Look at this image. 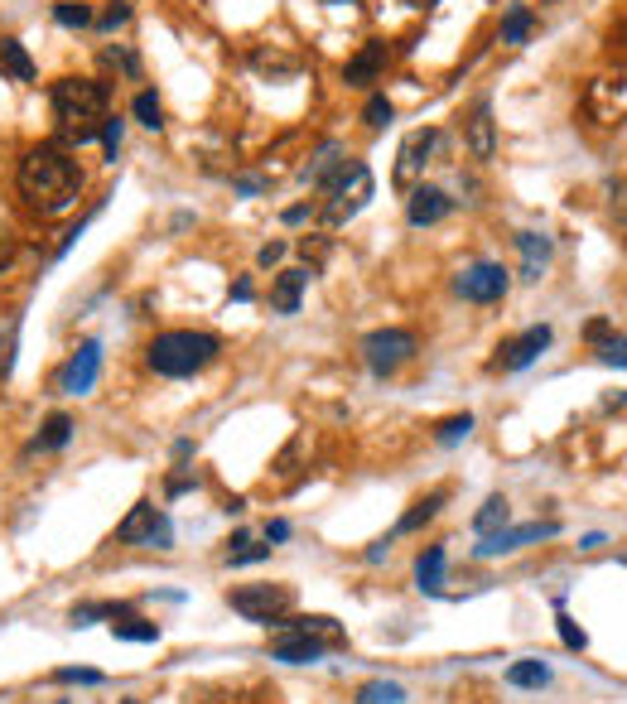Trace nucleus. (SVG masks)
I'll return each instance as SVG.
<instances>
[{
	"label": "nucleus",
	"mask_w": 627,
	"mask_h": 704,
	"mask_svg": "<svg viewBox=\"0 0 627 704\" xmlns=\"http://www.w3.org/2000/svg\"><path fill=\"white\" fill-rule=\"evenodd\" d=\"M15 184H20L29 208H39V213H63V208H73V198H78L82 174L58 145H39V150H29L25 160H20Z\"/></svg>",
	"instance_id": "f257e3e1"
},
{
	"label": "nucleus",
	"mask_w": 627,
	"mask_h": 704,
	"mask_svg": "<svg viewBox=\"0 0 627 704\" xmlns=\"http://www.w3.org/2000/svg\"><path fill=\"white\" fill-rule=\"evenodd\" d=\"M54 111L63 121V136L87 145V140L102 136V121H107V87L97 78H63L54 87Z\"/></svg>",
	"instance_id": "f03ea898"
},
{
	"label": "nucleus",
	"mask_w": 627,
	"mask_h": 704,
	"mask_svg": "<svg viewBox=\"0 0 627 704\" xmlns=\"http://www.w3.org/2000/svg\"><path fill=\"white\" fill-rule=\"evenodd\" d=\"M218 338L213 333H193V328H174V333H160L150 348H145V362H150V372H160V377H193V372H203L213 357H218Z\"/></svg>",
	"instance_id": "7ed1b4c3"
},
{
	"label": "nucleus",
	"mask_w": 627,
	"mask_h": 704,
	"mask_svg": "<svg viewBox=\"0 0 627 704\" xmlns=\"http://www.w3.org/2000/svg\"><path fill=\"white\" fill-rule=\"evenodd\" d=\"M372 193H377V179H372V169L362 160H348L333 179L324 184V222L333 227H343V222H353L367 203H372Z\"/></svg>",
	"instance_id": "20e7f679"
},
{
	"label": "nucleus",
	"mask_w": 627,
	"mask_h": 704,
	"mask_svg": "<svg viewBox=\"0 0 627 704\" xmlns=\"http://www.w3.org/2000/svg\"><path fill=\"white\" fill-rule=\"evenodd\" d=\"M410 357H415V333H406V328H377V333L362 338V362H367L372 377L401 372Z\"/></svg>",
	"instance_id": "39448f33"
},
{
	"label": "nucleus",
	"mask_w": 627,
	"mask_h": 704,
	"mask_svg": "<svg viewBox=\"0 0 627 704\" xmlns=\"http://www.w3.org/2000/svg\"><path fill=\"white\" fill-rule=\"evenodd\" d=\"M227 603H232L242 618H251V623L271 627L275 618H285V613H290L295 589H290V584H242V589H232V594H227Z\"/></svg>",
	"instance_id": "423d86ee"
},
{
	"label": "nucleus",
	"mask_w": 627,
	"mask_h": 704,
	"mask_svg": "<svg viewBox=\"0 0 627 704\" xmlns=\"http://www.w3.org/2000/svg\"><path fill=\"white\" fill-rule=\"evenodd\" d=\"M116 541H121V545H155V550H169V545H174V521H169L155 502H136L131 516L116 526Z\"/></svg>",
	"instance_id": "0eeeda50"
},
{
	"label": "nucleus",
	"mask_w": 627,
	"mask_h": 704,
	"mask_svg": "<svg viewBox=\"0 0 627 704\" xmlns=\"http://www.w3.org/2000/svg\"><path fill=\"white\" fill-rule=\"evenodd\" d=\"M454 290L473 304H497V299L512 290V275L507 266H497V261H478V266H468L459 280H454Z\"/></svg>",
	"instance_id": "6e6552de"
},
{
	"label": "nucleus",
	"mask_w": 627,
	"mask_h": 704,
	"mask_svg": "<svg viewBox=\"0 0 627 704\" xmlns=\"http://www.w3.org/2000/svg\"><path fill=\"white\" fill-rule=\"evenodd\" d=\"M550 536H560V521H526V526H502V531H492L483 536V545H473V555L478 560H492V555H507V550H521V545H536V541H550Z\"/></svg>",
	"instance_id": "1a4fd4ad"
},
{
	"label": "nucleus",
	"mask_w": 627,
	"mask_h": 704,
	"mask_svg": "<svg viewBox=\"0 0 627 704\" xmlns=\"http://www.w3.org/2000/svg\"><path fill=\"white\" fill-rule=\"evenodd\" d=\"M97 377H102V343L87 338V343L68 357V367L58 372V391H63V396H87V391L97 386Z\"/></svg>",
	"instance_id": "9d476101"
},
{
	"label": "nucleus",
	"mask_w": 627,
	"mask_h": 704,
	"mask_svg": "<svg viewBox=\"0 0 627 704\" xmlns=\"http://www.w3.org/2000/svg\"><path fill=\"white\" fill-rule=\"evenodd\" d=\"M550 338H555V333H550L546 324L526 328L521 338H512V343H502V348H497L492 367H497V372H526V367H531V362H536V357L550 348Z\"/></svg>",
	"instance_id": "9b49d317"
},
{
	"label": "nucleus",
	"mask_w": 627,
	"mask_h": 704,
	"mask_svg": "<svg viewBox=\"0 0 627 704\" xmlns=\"http://www.w3.org/2000/svg\"><path fill=\"white\" fill-rule=\"evenodd\" d=\"M435 145H439V131H410V136L401 140V155H396V189H406V193L415 189V179L425 174Z\"/></svg>",
	"instance_id": "f8f14e48"
},
{
	"label": "nucleus",
	"mask_w": 627,
	"mask_h": 704,
	"mask_svg": "<svg viewBox=\"0 0 627 704\" xmlns=\"http://www.w3.org/2000/svg\"><path fill=\"white\" fill-rule=\"evenodd\" d=\"M454 208V198L444 189H430V184H420V189H410V203H406V222L410 227H435L444 222Z\"/></svg>",
	"instance_id": "ddd939ff"
},
{
	"label": "nucleus",
	"mask_w": 627,
	"mask_h": 704,
	"mask_svg": "<svg viewBox=\"0 0 627 704\" xmlns=\"http://www.w3.org/2000/svg\"><path fill=\"white\" fill-rule=\"evenodd\" d=\"M328 651L324 637H304V632H280L271 642V661H285V666H309Z\"/></svg>",
	"instance_id": "4468645a"
},
{
	"label": "nucleus",
	"mask_w": 627,
	"mask_h": 704,
	"mask_svg": "<svg viewBox=\"0 0 627 704\" xmlns=\"http://www.w3.org/2000/svg\"><path fill=\"white\" fill-rule=\"evenodd\" d=\"M386 63H391V49H386V44H362V54L343 68V78H348V87H372V82L386 73Z\"/></svg>",
	"instance_id": "2eb2a0df"
},
{
	"label": "nucleus",
	"mask_w": 627,
	"mask_h": 704,
	"mask_svg": "<svg viewBox=\"0 0 627 704\" xmlns=\"http://www.w3.org/2000/svg\"><path fill=\"white\" fill-rule=\"evenodd\" d=\"M309 275H314V271H304V266L275 275V285H271V309H275V314H300V299H304Z\"/></svg>",
	"instance_id": "dca6fc26"
},
{
	"label": "nucleus",
	"mask_w": 627,
	"mask_h": 704,
	"mask_svg": "<svg viewBox=\"0 0 627 704\" xmlns=\"http://www.w3.org/2000/svg\"><path fill=\"white\" fill-rule=\"evenodd\" d=\"M444 565H449L444 545H425L420 560H415V589H420V594H439V589H444Z\"/></svg>",
	"instance_id": "f3484780"
},
{
	"label": "nucleus",
	"mask_w": 627,
	"mask_h": 704,
	"mask_svg": "<svg viewBox=\"0 0 627 704\" xmlns=\"http://www.w3.org/2000/svg\"><path fill=\"white\" fill-rule=\"evenodd\" d=\"M517 246H521V280H541V271L550 261V242L541 232H521Z\"/></svg>",
	"instance_id": "a211bd4d"
},
{
	"label": "nucleus",
	"mask_w": 627,
	"mask_h": 704,
	"mask_svg": "<svg viewBox=\"0 0 627 704\" xmlns=\"http://www.w3.org/2000/svg\"><path fill=\"white\" fill-rule=\"evenodd\" d=\"M444 502H449V492H444V488L430 492V497H420V502H415V507H410V512L401 516V521H396V536H410V531L430 526V521L439 516V507H444Z\"/></svg>",
	"instance_id": "6ab92c4d"
},
{
	"label": "nucleus",
	"mask_w": 627,
	"mask_h": 704,
	"mask_svg": "<svg viewBox=\"0 0 627 704\" xmlns=\"http://www.w3.org/2000/svg\"><path fill=\"white\" fill-rule=\"evenodd\" d=\"M126 613H136L131 603H78L73 613H68V623L73 627H92V623H116V618H126Z\"/></svg>",
	"instance_id": "aec40b11"
},
{
	"label": "nucleus",
	"mask_w": 627,
	"mask_h": 704,
	"mask_svg": "<svg viewBox=\"0 0 627 704\" xmlns=\"http://www.w3.org/2000/svg\"><path fill=\"white\" fill-rule=\"evenodd\" d=\"M468 150L478 160H492V107L488 102H478L473 116H468Z\"/></svg>",
	"instance_id": "412c9836"
},
{
	"label": "nucleus",
	"mask_w": 627,
	"mask_h": 704,
	"mask_svg": "<svg viewBox=\"0 0 627 704\" xmlns=\"http://www.w3.org/2000/svg\"><path fill=\"white\" fill-rule=\"evenodd\" d=\"M271 550H275V545H256L251 531H237V536L227 541V555H222V560H227L232 569H237V565H261V560H271Z\"/></svg>",
	"instance_id": "4be33fe9"
},
{
	"label": "nucleus",
	"mask_w": 627,
	"mask_h": 704,
	"mask_svg": "<svg viewBox=\"0 0 627 704\" xmlns=\"http://www.w3.org/2000/svg\"><path fill=\"white\" fill-rule=\"evenodd\" d=\"M507 521H512V502H507L502 492H492L488 502L473 512V531H478V536H492V531H502Z\"/></svg>",
	"instance_id": "5701e85b"
},
{
	"label": "nucleus",
	"mask_w": 627,
	"mask_h": 704,
	"mask_svg": "<svg viewBox=\"0 0 627 704\" xmlns=\"http://www.w3.org/2000/svg\"><path fill=\"white\" fill-rule=\"evenodd\" d=\"M0 73H10L15 82H34V58L20 39H0Z\"/></svg>",
	"instance_id": "b1692460"
},
{
	"label": "nucleus",
	"mask_w": 627,
	"mask_h": 704,
	"mask_svg": "<svg viewBox=\"0 0 627 704\" xmlns=\"http://www.w3.org/2000/svg\"><path fill=\"white\" fill-rule=\"evenodd\" d=\"M507 685H517V690H541V685H550V666L536 661V656L512 661V666H507Z\"/></svg>",
	"instance_id": "393cba45"
},
{
	"label": "nucleus",
	"mask_w": 627,
	"mask_h": 704,
	"mask_svg": "<svg viewBox=\"0 0 627 704\" xmlns=\"http://www.w3.org/2000/svg\"><path fill=\"white\" fill-rule=\"evenodd\" d=\"M343 164H348V155H343V145H324V150L314 155V164L304 169V179H309L314 189H324V184H328V179H333V174H338V169H343Z\"/></svg>",
	"instance_id": "a878e982"
},
{
	"label": "nucleus",
	"mask_w": 627,
	"mask_h": 704,
	"mask_svg": "<svg viewBox=\"0 0 627 704\" xmlns=\"http://www.w3.org/2000/svg\"><path fill=\"white\" fill-rule=\"evenodd\" d=\"M73 439V420L63 415V410H54L49 420H44V430L34 434V449H44V454H54V449H63Z\"/></svg>",
	"instance_id": "bb28decb"
},
{
	"label": "nucleus",
	"mask_w": 627,
	"mask_h": 704,
	"mask_svg": "<svg viewBox=\"0 0 627 704\" xmlns=\"http://www.w3.org/2000/svg\"><path fill=\"white\" fill-rule=\"evenodd\" d=\"M531 29H536V15H531L526 5H512L507 20H502V44H526Z\"/></svg>",
	"instance_id": "cd10ccee"
},
{
	"label": "nucleus",
	"mask_w": 627,
	"mask_h": 704,
	"mask_svg": "<svg viewBox=\"0 0 627 704\" xmlns=\"http://www.w3.org/2000/svg\"><path fill=\"white\" fill-rule=\"evenodd\" d=\"M111 632L121 637V642H160V623H145L136 613H126V618H116Z\"/></svg>",
	"instance_id": "c85d7f7f"
},
{
	"label": "nucleus",
	"mask_w": 627,
	"mask_h": 704,
	"mask_svg": "<svg viewBox=\"0 0 627 704\" xmlns=\"http://www.w3.org/2000/svg\"><path fill=\"white\" fill-rule=\"evenodd\" d=\"M357 704H406V690L396 680H367L357 690Z\"/></svg>",
	"instance_id": "c756f323"
},
{
	"label": "nucleus",
	"mask_w": 627,
	"mask_h": 704,
	"mask_svg": "<svg viewBox=\"0 0 627 704\" xmlns=\"http://www.w3.org/2000/svg\"><path fill=\"white\" fill-rule=\"evenodd\" d=\"M54 20H58L63 29H87V25H97L92 5H82V0H63V5H54Z\"/></svg>",
	"instance_id": "7c9ffc66"
},
{
	"label": "nucleus",
	"mask_w": 627,
	"mask_h": 704,
	"mask_svg": "<svg viewBox=\"0 0 627 704\" xmlns=\"http://www.w3.org/2000/svg\"><path fill=\"white\" fill-rule=\"evenodd\" d=\"M131 111H136V121L145 131H160L164 126V111H160V97H155V92H140L136 102H131Z\"/></svg>",
	"instance_id": "2f4dec72"
},
{
	"label": "nucleus",
	"mask_w": 627,
	"mask_h": 704,
	"mask_svg": "<svg viewBox=\"0 0 627 704\" xmlns=\"http://www.w3.org/2000/svg\"><path fill=\"white\" fill-rule=\"evenodd\" d=\"M468 430H473V415L464 410V415H449V420L435 430V439L439 444H459V439H468Z\"/></svg>",
	"instance_id": "473e14b6"
},
{
	"label": "nucleus",
	"mask_w": 627,
	"mask_h": 704,
	"mask_svg": "<svg viewBox=\"0 0 627 704\" xmlns=\"http://www.w3.org/2000/svg\"><path fill=\"white\" fill-rule=\"evenodd\" d=\"M555 613H560V618H555V627H560V642H565L570 651H584V647H589V632L574 623V618H565V608H555Z\"/></svg>",
	"instance_id": "72a5a7b5"
},
{
	"label": "nucleus",
	"mask_w": 627,
	"mask_h": 704,
	"mask_svg": "<svg viewBox=\"0 0 627 704\" xmlns=\"http://www.w3.org/2000/svg\"><path fill=\"white\" fill-rule=\"evenodd\" d=\"M362 121H367L372 131H382L386 121H391V102H386L382 92H377V97H367V107H362Z\"/></svg>",
	"instance_id": "f704fd0d"
},
{
	"label": "nucleus",
	"mask_w": 627,
	"mask_h": 704,
	"mask_svg": "<svg viewBox=\"0 0 627 704\" xmlns=\"http://www.w3.org/2000/svg\"><path fill=\"white\" fill-rule=\"evenodd\" d=\"M58 685H102V671H87V666H63L54 671Z\"/></svg>",
	"instance_id": "c9c22d12"
},
{
	"label": "nucleus",
	"mask_w": 627,
	"mask_h": 704,
	"mask_svg": "<svg viewBox=\"0 0 627 704\" xmlns=\"http://www.w3.org/2000/svg\"><path fill=\"white\" fill-rule=\"evenodd\" d=\"M599 362H608V367H627V338H608V343H599Z\"/></svg>",
	"instance_id": "e433bc0d"
},
{
	"label": "nucleus",
	"mask_w": 627,
	"mask_h": 704,
	"mask_svg": "<svg viewBox=\"0 0 627 704\" xmlns=\"http://www.w3.org/2000/svg\"><path fill=\"white\" fill-rule=\"evenodd\" d=\"M126 20H131V5H126V0H116V5H111V10H102V15H97V29H121L126 25Z\"/></svg>",
	"instance_id": "4c0bfd02"
},
{
	"label": "nucleus",
	"mask_w": 627,
	"mask_h": 704,
	"mask_svg": "<svg viewBox=\"0 0 627 704\" xmlns=\"http://www.w3.org/2000/svg\"><path fill=\"white\" fill-rule=\"evenodd\" d=\"M102 150H107V160H116V150H121V121L116 116L102 121Z\"/></svg>",
	"instance_id": "58836bf2"
},
{
	"label": "nucleus",
	"mask_w": 627,
	"mask_h": 704,
	"mask_svg": "<svg viewBox=\"0 0 627 704\" xmlns=\"http://www.w3.org/2000/svg\"><path fill=\"white\" fill-rule=\"evenodd\" d=\"M280 261H285V242H266L261 251H256V266H266V271L280 266Z\"/></svg>",
	"instance_id": "ea45409f"
},
{
	"label": "nucleus",
	"mask_w": 627,
	"mask_h": 704,
	"mask_svg": "<svg viewBox=\"0 0 627 704\" xmlns=\"http://www.w3.org/2000/svg\"><path fill=\"white\" fill-rule=\"evenodd\" d=\"M193 488H198V478H193V473H174V478L164 483V492H169V497H184V492H193Z\"/></svg>",
	"instance_id": "a19ab883"
},
{
	"label": "nucleus",
	"mask_w": 627,
	"mask_h": 704,
	"mask_svg": "<svg viewBox=\"0 0 627 704\" xmlns=\"http://www.w3.org/2000/svg\"><path fill=\"white\" fill-rule=\"evenodd\" d=\"M300 256H304V261H314V266H319V261H324V256H328V242H319V237H304V242H300Z\"/></svg>",
	"instance_id": "79ce46f5"
},
{
	"label": "nucleus",
	"mask_w": 627,
	"mask_h": 704,
	"mask_svg": "<svg viewBox=\"0 0 627 704\" xmlns=\"http://www.w3.org/2000/svg\"><path fill=\"white\" fill-rule=\"evenodd\" d=\"M280 541H290V521H266V545H280Z\"/></svg>",
	"instance_id": "37998d69"
},
{
	"label": "nucleus",
	"mask_w": 627,
	"mask_h": 704,
	"mask_svg": "<svg viewBox=\"0 0 627 704\" xmlns=\"http://www.w3.org/2000/svg\"><path fill=\"white\" fill-rule=\"evenodd\" d=\"M111 63H121V73H131V78H136L140 73V63H136V54H126V49H111Z\"/></svg>",
	"instance_id": "c03bdc74"
},
{
	"label": "nucleus",
	"mask_w": 627,
	"mask_h": 704,
	"mask_svg": "<svg viewBox=\"0 0 627 704\" xmlns=\"http://www.w3.org/2000/svg\"><path fill=\"white\" fill-rule=\"evenodd\" d=\"M584 333H589V343H608V338H613V324H608V319H594Z\"/></svg>",
	"instance_id": "a18cd8bd"
},
{
	"label": "nucleus",
	"mask_w": 627,
	"mask_h": 704,
	"mask_svg": "<svg viewBox=\"0 0 627 704\" xmlns=\"http://www.w3.org/2000/svg\"><path fill=\"white\" fill-rule=\"evenodd\" d=\"M10 261H15V237L0 227V266H10Z\"/></svg>",
	"instance_id": "49530a36"
},
{
	"label": "nucleus",
	"mask_w": 627,
	"mask_h": 704,
	"mask_svg": "<svg viewBox=\"0 0 627 704\" xmlns=\"http://www.w3.org/2000/svg\"><path fill=\"white\" fill-rule=\"evenodd\" d=\"M251 295H256V290H251V280H237V285H232V299H242V304H246Z\"/></svg>",
	"instance_id": "de8ad7c7"
},
{
	"label": "nucleus",
	"mask_w": 627,
	"mask_h": 704,
	"mask_svg": "<svg viewBox=\"0 0 627 704\" xmlns=\"http://www.w3.org/2000/svg\"><path fill=\"white\" fill-rule=\"evenodd\" d=\"M189 454H193V439H174V459L184 463V459H189Z\"/></svg>",
	"instance_id": "09e8293b"
},
{
	"label": "nucleus",
	"mask_w": 627,
	"mask_h": 704,
	"mask_svg": "<svg viewBox=\"0 0 627 704\" xmlns=\"http://www.w3.org/2000/svg\"><path fill=\"white\" fill-rule=\"evenodd\" d=\"M386 550H391V541H377V545H372V550H367V560H372V565H377V560H382Z\"/></svg>",
	"instance_id": "8fccbe9b"
},
{
	"label": "nucleus",
	"mask_w": 627,
	"mask_h": 704,
	"mask_svg": "<svg viewBox=\"0 0 627 704\" xmlns=\"http://www.w3.org/2000/svg\"><path fill=\"white\" fill-rule=\"evenodd\" d=\"M599 545H603V536H599V531H589V536L579 541V550H599Z\"/></svg>",
	"instance_id": "3c124183"
},
{
	"label": "nucleus",
	"mask_w": 627,
	"mask_h": 704,
	"mask_svg": "<svg viewBox=\"0 0 627 704\" xmlns=\"http://www.w3.org/2000/svg\"><path fill=\"white\" fill-rule=\"evenodd\" d=\"M401 5H415V10H420V5H430V0H401Z\"/></svg>",
	"instance_id": "603ef678"
},
{
	"label": "nucleus",
	"mask_w": 627,
	"mask_h": 704,
	"mask_svg": "<svg viewBox=\"0 0 627 704\" xmlns=\"http://www.w3.org/2000/svg\"><path fill=\"white\" fill-rule=\"evenodd\" d=\"M121 704H140V700H121Z\"/></svg>",
	"instance_id": "864d4df0"
},
{
	"label": "nucleus",
	"mask_w": 627,
	"mask_h": 704,
	"mask_svg": "<svg viewBox=\"0 0 627 704\" xmlns=\"http://www.w3.org/2000/svg\"><path fill=\"white\" fill-rule=\"evenodd\" d=\"M623 565H627V550H623Z\"/></svg>",
	"instance_id": "5fc2aeb1"
},
{
	"label": "nucleus",
	"mask_w": 627,
	"mask_h": 704,
	"mask_svg": "<svg viewBox=\"0 0 627 704\" xmlns=\"http://www.w3.org/2000/svg\"><path fill=\"white\" fill-rule=\"evenodd\" d=\"M58 704H68V700H58Z\"/></svg>",
	"instance_id": "6e6d98bb"
},
{
	"label": "nucleus",
	"mask_w": 627,
	"mask_h": 704,
	"mask_svg": "<svg viewBox=\"0 0 627 704\" xmlns=\"http://www.w3.org/2000/svg\"><path fill=\"white\" fill-rule=\"evenodd\" d=\"M328 5H333V0H328Z\"/></svg>",
	"instance_id": "4d7b16f0"
}]
</instances>
